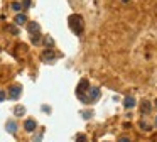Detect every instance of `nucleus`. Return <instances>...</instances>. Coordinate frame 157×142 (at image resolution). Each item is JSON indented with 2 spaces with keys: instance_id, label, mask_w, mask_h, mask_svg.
<instances>
[{
  "instance_id": "obj_16",
  "label": "nucleus",
  "mask_w": 157,
  "mask_h": 142,
  "mask_svg": "<svg viewBox=\"0 0 157 142\" xmlns=\"http://www.w3.org/2000/svg\"><path fill=\"white\" fill-rule=\"evenodd\" d=\"M76 142H88V139H86V135L80 134V135H76Z\"/></svg>"
},
{
  "instance_id": "obj_9",
  "label": "nucleus",
  "mask_w": 157,
  "mask_h": 142,
  "mask_svg": "<svg viewBox=\"0 0 157 142\" xmlns=\"http://www.w3.org/2000/svg\"><path fill=\"white\" fill-rule=\"evenodd\" d=\"M27 30H29L30 34H37L39 32V24L37 22H29V24H27Z\"/></svg>"
},
{
  "instance_id": "obj_22",
  "label": "nucleus",
  "mask_w": 157,
  "mask_h": 142,
  "mask_svg": "<svg viewBox=\"0 0 157 142\" xmlns=\"http://www.w3.org/2000/svg\"><path fill=\"white\" fill-rule=\"evenodd\" d=\"M122 2H128V0H122Z\"/></svg>"
},
{
  "instance_id": "obj_21",
  "label": "nucleus",
  "mask_w": 157,
  "mask_h": 142,
  "mask_svg": "<svg viewBox=\"0 0 157 142\" xmlns=\"http://www.w3.org/2000/svg\"><path fill=\"white\" fill-rule=\"evenodd\" d=\"M118 142H130V140H128V139L127 137H122V139H120V140Z\"/></svg>"
},
{
  "instance_id": "obj_3",
  "label": "nucleus",
  "mask_w": 157,
  "mask_h": 142,
  "mask_svg": "<svg viewBox=\"0 0 157 142\" xmlns=\"http://www.w3.org/2000/svg\"><path fill=\"white\" fill-rule=\"evenodd\" d=\"M22 95V86L20 85H14L9 88V98L10 100H17Z\"/></svg>"
},
{
  "instance_id": "obj_24",
  "label": "nucleus",
  "mask_w": 157,
  "mask_h": 142,
  "mask_svg": "<svg viewBox=\"0 0 157 142\" xmlns=\"http://www.w3.org/2000/svg\"><path fill=\"white\" fill-rule=\"evenodd\" d=\"M155 125H157V118H155Z\"/></svg>"
},
{
  "instance_id": "obj_7",
  "label": "nucleus",
  "mask_w": 157,
  "mask_h": 142,
  "mask_svg": "<svg viewBox=\"0 0 157 142\" xmlns=\"http://www.w3.org/2000/svg\"><path fill=\"white\" fill-rule=\"evenodd\" d=\"M123 107H125V108H133V107H135V98H133L132 95H128L127 98L123 100Z\"/></svg>"
},
{
  "instance_id": "obj_5",
  "label": "nucleus",
  "mask_w": 157,
  "mask_h": 142,
  "mask_svg": "<svg viewBox=\"0 0 157 142\" xmlns=\"http://www.w3.org/2000/svg\"><path fill=\"white\" fill-rule=\"evenodd\" d=\"M36 127H37V122H36L34 118H29V120H26V124H24V129H26L27 132H34Z\"/></svg>"
},
{
  "instance_id": "obj_18",
  "label": "nucleus",
  "mask_w": 157,
  "mask_h": 142,
  "mask_svg": "<svg viewBox=\"0 0 157 142\" xmlns=\"http://www.w3.org/2000/svg\"><path fill=\"white\" fill-rule=\"evenodd\" d=\"M5 98H7V93H5V91H2V90H0V102H4Z\"/></svg>"
},
{
  "instance_id": "obj_8",
  "label": "nucleus",
  "mask_w": 157,
  "mask_h": 142,
  "mask_svg": "<svg viewBox=\"0 0 157 142\" xmlns=\"http://www.w3.org/2000/svg\"><path fill=\"white\" fill-rule=\"evenodd\" d=\"M5 129H7V132H10V134H15V132H17V129H19V125H17V122H7V125H5Z\"/></svg>"
},
{
  "instance_id": "obj_23",
  "label": "nucleus",
  "mask_w": 157,
  "mask_h": 142,
  "mask_svg": "<svg viewBox=\"0 0 157 142\" xmlns=\"http://www.w3.org/2000/svg\"><path fill=\"white\" fill-rule=\"evenodd\" d=\"M155 107H157V100H155Z\"/></svg>"
},
{
  "instance_id": "obj_12",
  "label": "nucleus",
  "mask_w": 157,
  "mask_h": 142,
  "mask_svg": "<svg viewBox=\"0 0 157 142\" xmlns=\"http://www.w3.org/2000/svg\"><path fill=\"white\" fill-rule=\"evenodd\" d=\"M30 41H32V44H39L41 43V34H32V37H30Z\"/></svg>"
},
{
  "instance_id": "obj_10",
  "label": "nucleus",
  "mask_w": 157,
  "mask_h": 142,
  "mask_svg": "<svg viewBox=\"0 0 157 142\" xmlns=\"http://www.w3.org/2000/svg\"><path fill=\"white\" fill-rule=\"evenodd\" d=\"M27 22V17L26 14H17L15 15V24H19V26H22V24H26Z\"/></svg>"
},
{
  "instance_id": "obj_20",
  "label": "nucleus",
  "mask_w": 157,
  "mask_h": 142,
  "mask_svg": "<svg viewBox=\"0 0 157 142\" xmlns=\"http://www.w3.org/2000/svg\"><path fill=\"white\" fill-rule=\"evenodd\" d=\"M10 32H12V34H19V29H15V27H10Z\"/></svg>"
},
{
  "instance_id": "obj_13",
  "label": "nucleus",
  "mask_w": 157,
  "mask_h": 142,
  "mask_svg": "<svg viewBox=\"0 0 157 142\" xmlns=\"http://www.w3.org/2000/svg\"><path fill=\"white\" fill-rule=\"evenodd\" d=\"M142 112L144 113L150 112V103H149V102H144V103H142Z\"/></svg>"
},
{
  "instance_id": "obj_14",
  "label": "nucleus",
  "mask_w": 157,
  "mask_h": 142,
  "mask_svg": "<svg viewBox=\"0 0 157 142\" xmlns=\"http://www.w3.org/2000/svg\"><path fill=\"white\" fill-rule=\"evenodd\" d=\"M44 44H46L47 47H52L54 41H52V37H49V36H47V37H44Z\"/></svg>"
},
{
  "instance_id": "obj_2",
  "label": "nucleus",
  "mask_w": 157,
  "mask_h": 142,
  "mask_svg": "<svg viewBox=\"0 0 157 142\" xmlns=\"http://www.w3.org/2000/svg\"><path fill=\"white\" fill-rule=\"evenodd\" d=\"M89 88H91V86H89L88 80H81L80 81V85H78V88H76V95L81 102H85V95H86V91H89Z\"/></svg>"
},
{
  "instance_id": "obj_17",
  "label": "nucleus",
  "mask_w": 157,
  "mask_h": 142,
  "mask_svg": "<svg viewBox=\"0 0 157 142\" xmlns=\"http://www.w3.org/2000/svg\"><path fill=\"white\" fill-rule=\"evenodd\" d=\"M22 7H24V9H29V7H30V0H24V2H22Z\"/></svg>"
},
{
  "instance_id": "obj_4",
  "label": "nucleus",
  "mask_w": 157,
  "mask_h": 142,
  "mask_svg": "<svg viewBox=\"0 0 157 142\" xmlns=\"http://www.w3.org/2000/svg\"><path fill=\"white\" fill-rule=\"evenodd\" d=\"M88 95H91V96H88L86 102H96L98 96H100V88H96V86H95V88H89Z\"/></svg>"
},
{
  "instance_id": "obj_6",
  "label": "nucleus",
  "mask_w": 157,
  "mask_h": 142,
  "mask_svg": "<svg viewBox=\"0 0 157 142\" xmlns=\"http://www.w3.org/2000/svg\"><path fill=\"white\" fill-rule=\"evenodd\" d=\"M54 58H56V52L52 49H46L42 52V61H54Z\"/></svg>"
},
{
  "instance_id": "obj_1",
  "label": "nucleus",
  "mask_w": 157,
  "mask_h": 142,
  "mask_svg": "<svg viewBox=\"0 0 157 142\" xmlns=\"http://www.w3.org/2000/svg\"><path fill=\"white\" fill-rule=\"evenodd\" d=\"M68 24H69L71 30L76 36L83 34V29H85V21H83V17H81V15H78V14H73V15H69Z\"/></svg>"
},
{
  "instance_id": "obj_19",
  "label": "nucleus",
  "mask_w": 157,
  "mask_h": 142,
  "mask_svg": "<svg viewBox=\"0 0 157 142\" xmlns=\"http://www.w3.org/2000/svg\"><path fill=\"white\" fill-rule=\"evenodd\" d=\"M140 127H142L144 130H149V129H150V127H149V125L145 124V122H142V124H140Z\"/></svg>"
},
{
  "instance_id": "obj_15",
  "label": "nucleus",
  "mask_w": 157,
  "mask_h": 142,
  "mask_svg": "<svg viewBox=\"0 0 157 142\" xmlns=\"http://www.w3.org/2000/svg\"><path fill=\"white\" fill-rule=\"evenodd\" d=\"M12 9L15 10V12H19V10L22 9V4H20V2H14V4H12Z\"/></svg>"
},
{
  "instance_id": "obj_11",
  "label": "nucleus",
  "mask_w": 157,
  "mask_h": 142,
  "mask_svg": "<svg viewBox=\"0 0 157 142\" xmlns=\"http://www.w3.org/2000/svg\"><path fill=\"white\" fill-rule=\"evenodd\" d=\"M14 113H15V117H22L24 113H26V108L22 107V105H19V107H15V110H14Z\"/></svg>"
}]
</instances>
